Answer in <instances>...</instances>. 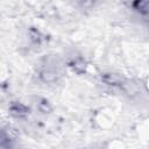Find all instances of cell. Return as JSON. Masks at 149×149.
<instances>
[{"mask_svg": "<svg viewBox=\"0 0 149 149\" xmlns=\"http://www.w3.org/2000/svg\"><path fill=\"white\" fill-rule=\"evenodd\" d=\"M38 108H40L41 112H43V113H49V112L51 111L50 105H49L48 101H45V100H42V101L38 104Z\"/></svg>", "mask_w": 149, "mask_h": 149, "instance_id": "5", "label": "cell"}, {"mask_svg": "<svg viewBox=\"0 0 149 149\" xmlns=\"http://www.w3.org/2000/svg\"><path fill=\"white\" fill-rule=\"evenodd\" d=\"M70 68L76 71L77 73H83L85 72V69H86V63L81 59V58H77V59H73L72 62L69 63Z\"/></svg>", "mask_w": 149, "mask_h": 149, "instance_id": "4", "label": "cell"}, {"mask_svg": "<svg viewBox=\"0 0 149 149\" xmlns=\"http://www.w3.org/2000/svg\"><path fill=\"white\" fill-rule=\"evenodd\" d=\"M30 36H31L33 41H35V42H37V43L41 41V35H40V31H38V30H36L35 28H31V29H30Z\"/></svg>", "mask_w": 149, "mask_h": 149, "instance_id": "6", "label": "cell"}, {"mask_svg": "<svg viewBox=\"0 0 149 149\" xmlns=\"http://www.w3.org/2000/svg\"><path fill=\"white\" fill-rule=\"evenodd\" d=\"M8 109H9V113L15 118H23L29 114V108L26 105L17 101H12L9 104Z\"/></svg>", "mask_w": 149, "mask_h": 149, "instance_id": "2", "label": "cell"}, {"mask_svg": "<svg viewBox=\"0 0 149 149\" xmlns=\"http://www.w3.org/2000/svg\"><path fill=\"white\" fill-rule=\"evenodd\" d=\"M101 79H102V81H105L108 85H120L123 80L120 76L114 74V73H104L101 76Z\"/></svg>", "mask_w": 149, "mask_h": 149, "instance_id": "3", "label": "cell"}, {"mask_svg": "<svg viewBox=\"0 0 149 149\" xmlns=\"http://www.w3.org/2000/svg\"><path fill=\"white\" fill-rule=\"evenodd\" d=\"M130 7L141 16L149 19V0H132Z\"/></svg>", "mask_w": 149, "mask_h": 149, "instance_id": "1", "label": "cell"}]
</instances>
